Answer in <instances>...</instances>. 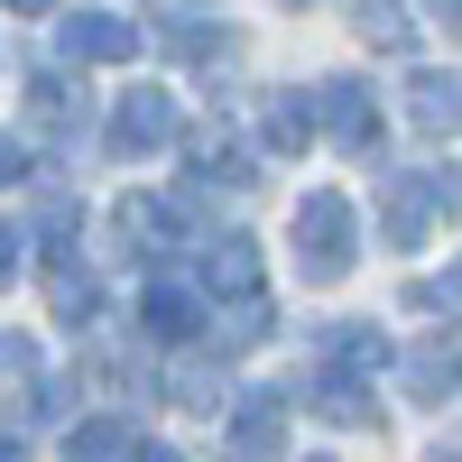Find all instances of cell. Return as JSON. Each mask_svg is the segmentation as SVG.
<instances>
[{"label":"cell","mask_w":462,"mask_h":462,"mask_svg":"<svg viewBox=\"0 0 462 462\" xmlns=\"http://www.w3.org/2000/svg\"><path fill=\"white\" fill-rule=\"evenodd\" d=\"M296 231H305V278H342V259H352V204L342 195H305Z\"/></svg>","instance_id":"6da1fadb"},{"label":"cell","mask_w":462,"mask_h":462,"mask_svg":"<svg viewBox=\"0 0 462 462\" xmlns=\"http://www.w3.org/2000/svg\"><path fill=\"white\" fill-rule=\"evenodd\" d=\"M65 47H74V56H130L139 28L111 19V10H74V19H65Z\"/></svg>","instance_id":"7a4b0ae2"},{"label":"cell","mask_w":462,"mask_h":462,"mask_svg":"<svg viewBox=\"0 0 462 462\" xmlns=\"http://www.w3.org/2000/svg\"><path fill=\"white\" fill-rule=\"evenodd\" d=\"M324 111H333L342 148H370V139H379V111H370V93H361V84H324Z\"/></svg>","instance_id":"3957f363"},{"label":"cell","mask_w":462,"mask_h":462,"mask_svg":"<svg viewBox=\"0 0 462 462\" xmlns=\"http://www.w3.org/2000/svg\"><path fill=\"white\" fill-rule=\"evenodd\" d=\"M139 324L158 342H185V333H195V296H185V287H148L139 296Z\"/></svg>","instance_id":"277c9868"},{"label":"cell","mask_w":462,"mask_h":462,"mask_svg":"<svg viewBox=\"0 0 462 462\" xmlns=\"http://www.w3.org/2000/svg\"><path fill=\"white\" fill-rule=\"evenodd\" d=\"M204 278L231 287V296H250V287H259V250H250V241H222V250L204 259Z\"/></svg>","instance_id":"5b68a950"},{"label":"cell","mask_w":462,"mask_h":462,"mask_svg":"<svg viewBox=\"0 0 462 462\" xmlns=\"http://www.w3.org/2000/svg\"><path fill=\"white\" fill-rule=\"evenodd\" d=\"M148 139H167V93H130L121 102V148H148Z\"/></svg>","instance_id":"8992f818"},{"label":"cell","mask_w":462,"mask_h":462,"mask_svg":"<svg viewBox=\"0 0 462 462\" xmlns=\"http://www.w3.org/2000/svg\"><path fill=\"white\" fill-rule=\"evenodd\" d=\"M56 315H65V324H84V315H93V278H84L74 259H56Z\"/></svg>","instance_id":"52a82bcc"},{"label":"cell","mask_w":462,"mask_h":462,"mask_svg":"<svg viewBox=\"0 0 462 462\" xmlns=\"http://www.w3.org/2000/svg\"><path fill=\"white\" fill-rule=\"evenodd\" d=\"M268 139H278V148H305V102H278V111H268Z\"/></svg>","instance_id":"ba28073f"},{"label":"cell","mask_w":462,"mask_h":462,"mask_svg":"<svg viewBox=\"0 0 462 462\" xmlns=\"http://www.w3.org/2000/svg\"><path fill=\"white\" fill-rule=\"evenodd\" d=\"M10 278H19V231L0 222V287H10Z\"/></svg>","instance_id":"9c48e42d"},{"label":"cell","mask_w":462,"mask_h":462,"mask_svg":"<svg viewBox=\"0 0 462 462\" xmlns=\"http://www.w3.org/2000/svg\"><path fill=\"white\" fill-rule=\"evenodd\" d=\"M10 176H28V167H19V139H0V185H10Z\"/></svg>","instance_id":"30bf717a"},{"label":"cell","mask_w":462,"mask_h":462,"mask_svg":"<svg viewBox=\"0 0 462 462\" xmlns=\"http://www.w3.org/2000/svg\"><path fill=\"white\" fill-rule=\"evenodd\" d=\"M130 462H176V453H167V444H139V453H130Z\"/></svg>","instance_id":"8fae6325"}]
</instances>
